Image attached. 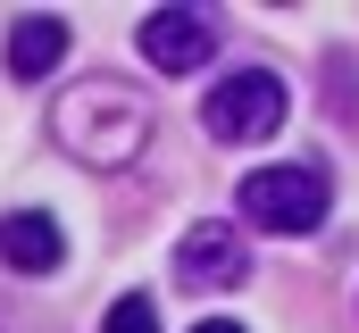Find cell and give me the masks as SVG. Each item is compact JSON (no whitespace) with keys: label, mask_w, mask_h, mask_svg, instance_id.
<instances>
[{"label":"cell","mask_w":359,"mask_h":333,"mask_svg":"<svg viewBox=\"0 0 359 333\" xmlns=\"http://www.w3.org/2000/svg\"><path fill=\"white\" fill-rule=\"evenodd\" d=\"M59 142H67L84 166H117L134 142H142V108H134V100H126L109 76H92L84 92L59 108Z\"/></svg>","instance_id":"6da1fadb"},{"label":"cell","mask_w":359,"mask_h":333,"mask_svg":"<svg viewBox=\"0 0 359 333\" xmlns=\"http://www.w3.org/2000/svg\"><path fill=\"white\" fill-rule=\"evenodd\" d=\"M326 200H334L326 166H301V159L243 175V217H251V225H268V234H309V225L326 217Z\"/></svg>","instance_id":"7a4b0ae2"},{"label":"cell","mask_w":359,"mask_h":333,"mask_svg":"<svg viewBox=\"0 0 359 333\" xmlns=\"http://www.w3.org/2000/svg\"><path fill=\"white\" fill-rule=\"evenodd\" d=\"M201 117H209L217 142H268L276 125H284V83L268 67H234V76L201 100Z\"/></svg>","instance_id":"3957f363"},{"label":"cell","mask_w":359,"mask_h":333,"mask_svg":"<svg viewBox=\"0 0 359 333\" xmlns=\"http://www.w3.org/2000/svg\"><path fill=\"white\" fill-rule=\"evenodd\" d=\"M209 50H217V17H201V8H151L142 17V59L159 76H192Z\"/></svg>","instance_id":"277c9868"},{"label":"cell","mask_w":359,"mask_h":333,"mask_svg":"<svg viewBox=\"0 0 359 333\" xmlns=\"http://www.w3.org/2000/svg\"><path fill=\"white\" fill-rule=\"evenodd\" d=\"M243 267H251V250H243V225H192L176 242V275L192 292H234L243 283Z\"/></svg>","instance_id":"5b68a950"},{"label":"cell","mask_w":359,"mask_h":333,"mask_svg":"<svg viewBox=\"0 0 359 333\" xmlns=\"http://www.w3.org/2000/svg\"><path fill=\"white\" fill-rule=\"evenodd\" d=\"M59 59H67V17H42V8H34V17L8 25V76L17 83H42Z\"/></svg>","instance_id":"8992f818"},{"label":"cell","mask_w":359,"mask_h":333,"mask_svg":"<svg viewBox=\"0 0 359 333\" xmlns=\"http://www.w3.org/2000/svg\"><path fill=\"white\" fill-rule=\"evenodd\" d=\"M0 258H8L17 275L59 267V217H42V208H8V217H0Z\"/></svg>","instance_id":"52a82bcc"},{"label":"cell","mask_w":359,"mask_h":333,"mask_svg":"<svg viewBox=\"0 0 359 333\" xmlns=\"http://www.w3.org/2000/svg\"><path fill=\"white\" fill-rule=\"evenodd\" d=\"M100 333H159V309H151V292H126V300L100 317Z\"/></svg>","instance_id":"ba28073f"},{"label":"cell","mask_w":359,"mask_h":333,"mask_svg":"<svg viewBox=\"0 0 359 333\" xmlns=\"http://www.w3.org/2000/svg\"><path fill=\"white\" fill-rule=\"evenodd\" d=\"M192 333H243V325H234V317H209V325H192Z\"/></svg>","instance_id":"9c48e42d"}]
</instances>
